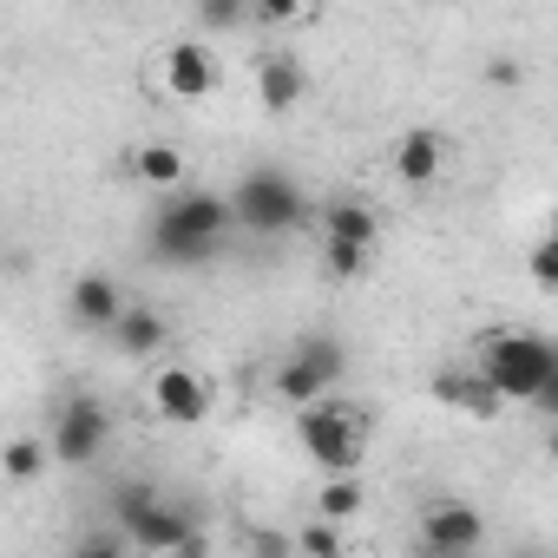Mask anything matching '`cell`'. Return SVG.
Segmentation results:
<instances>
[{"label": "cell", "instance_id": "cell-20", "mask_svg": "<svg viewBox=\"0 0 558 558\" xmlns=\"http://www.w3.org/2000/svg\"><path fill=\"white\" fill-rule=\"evenodd\" d=\"M47 460H53V447L34 440V434H21V440L8 447V480H14V486H34V480L47 473Z\"/></svg>", "mask_w": 558, "mask_h": 558}, {"label": "cell", "instance_id": "cell-12", "mask_svg": "<svg viewBox=\"0 0 558 558\" xmlns=\"http://www.w3.org/2000/svg\"><path fill=\"white\" fill-rule=\"evenodd\" d=\"M303 93H310V73H303L296 53H263L256 60V99H263V112H290V106H303Z\"/></svg>", "mask_w": 558, "mask_h": 558}, {"label": "cell", "instance_id": "cell-6", "mask_svg": "<svg viewBox=\"0 0 558 558\" xmlns=\"http://www.w3.org/2000/svg\"><path fill=\"white\" fill-rule=\"evenodd\" d=\"M106 440H112V414L93 401V395H73L60 414H53V460L60 466H93L99 453H106Z\"/></svg>", "mask_w": 558, "mask_h": 558}, {"label": "cell", "instance_id": "cell-9", "mask_svg": "<svg viewBox=\"0 0 558 558\" xmlns=\"http://www.w3.org/2000/svg\"><path fill=\"white\" fill-rule=\"evenodd\" d=\"M480 538H486V519L466 499H440L421 512V551H480Z\"/></svg>", "mask_w": 558, "mask_h": 558}, {"label": "cell", "instance_id": "cell-11", "mask_svg": "<svg viewBox=\"0 0 558 558\" xmlns=\"http://www.w3.org/2000/svg\"><path fill=\"white\" fill-rule=\"evenodd\" d=\"M197 538V519H191V506H178V499H158L145 519H138V532H132V545L145 551V558H165V551H178V545H191Z\"/></svg>", "mask_w": 558, "mask_h": 558}, {"label": "cell", "instance_id": "cell-27", "mask_svg": "<svg viewBox=\"0 0 558 558\" xmlns=\"http://www.w3.org/2000/svg\"><path fill=\"white\" fill-rule=\"evenodd\" d=\"M73 558H132V551H125V532H93Z\"/></svg>", "mask_w": 558, "mask_h": 558}, {"label": "cell", "instance_id": "cell-1", "mask_svg": "<svg viewBox=\"0 0 558 558\" xmlns=\"http://www.w3.org/2000/svg\"><path fill=\"white\" fill-rule=\"evenodd\" d=\"M230 223H236L230 191H171V197H158L151 250H158L165 263H204V256L223 243Z\"/></svg>", "mask_w": 558, "mask_h": 558}, {"label": "cell", "instance_id": "cell-18", "mask_svg": "<svg viewBox=\"0 0 558 558\" xmlns=\"http://www.w3.org/2000/svg\"><path fill=\"white\" fill-rule=\"evenodd\" d=\"M362 506H368V486H362V473H342V480L316 486V519H329V525H349Z\"/></svg>", "mask_w": 558, "mask_h": 558}, {"label": "cell", "instance_id": "cell-2", "mask_svg": "<svg viewBox=\"0 0 558 558\" xmlns=\"http://www.w3.org/2000/svg\"><path fill=\"white\" fill-rule=\"evenodd\" d=\"M473 368L493 381L499 401H525V408H532V401L545 395L551 368H558V342H545V336H532V329H499V336L480 342Z\"/></svg>", "mask_w": 558, "mask_h": 558}, {"label": "cell", "instance_id": "cell-31", "mask_svg": "<svg viewBox=\"0 0 558 558\" xmlns=\"http://www.w3.org/2000/svg\"><path fill=\"white\" fill-rule=\"evenodd\" d=\"M421 558H480V551H421Z\"/></svg>", "mask_w": 558, "mask_h": 558}, {"label": "cell", "instance_id": "cell-24", "mask_svg": "<svg viewBox=\"0 0 558 558\" xmlns=\"http://www.w3.org/2000/svg\"><path fill=\"white\" fill-rule=\"evenodd\" d=\"M368 256H375V250H362V243H329V236H323V263H329V276H342V283L368 269Z\"/></svg>", "mask_w": 558, "mask_h": 558}, {"label": "cell", "instance_id": "cell-17", "mask_svg": "<svg viewBox=\"0 0 558 558\" xmlns=\"http://www.w3.org/2000/svg\"><path fill=\"white\" fill-rule=\"evenodd\" d=\"M132 171H138L151 191H165V197L184 191V151H178V145H138V151H132Z\"/></svg>", "mask_w": 558, "mask_h": 558}, {"label": "cell", "instance_id": "cell-32", "mask_svg": "<svg viewBox=\"0 0 558 558\" xmlns=\"http://www.w3.org/2000/svg\"><path fill=\"white\" fill-rule=\"evenodd\" d=\"M545 453H551V460H558V427H551V440H545Z\"/></svg>", "mask_w": 558, "mask_h": 558}, {"label": "cell", "instance_id": "cell-29", "mask_svg": "<svg viewBox=\"0 0 558 558\" xmlns=\"http://www.w3.org/2000/svg\"><path fill=\"white\" fill-rule=\"evenodd\" d=\"M532 408H538V414H551V421H558V368H551V381H545V395H538V401H532Z\"/></svg>", "mask_w": 558, "mask_h": 558}, {"label": "cell", "instance_id": "cell-21", "mask_svg": "<svg viewBox=\"0 0 558 558\" xmlns=\"http://www.w3.org/2000/svg\"><path fill=\"white\" fill-rule=\"evenodd\" d=\"M296 551H303V558H342L349 545H342V525H329V519H310V525L296 532Z\"/></svg>", "mask_w": 558, "mask_h": 558}, {"label": "cell", "instance_id": "cell-28", "mask_svg": "<svg viewBox=\"0 0 558 558\" xmlns=\"http://www.w3.org/2000/svg\"><path fill=\"white\" fill-rule=\"evenodd\" d=\"M256 21H263V27H290V21H303V8H290V0H269V8H256Z\"/></svg>", "mask_w": 558, "mask_h": 558}, {"label": "cell", "instance_id": "cell-10", "mask_svg": "<svg viewBox=\"0 0 558 558\" xmlns=\"http://www.w3.org/2000/svg\"><path fill=\"white\" fill-rule=\"evenodd\" d=\"M125 310H132V303H125V290L112 283L106 269H86L80 283H73V296H66V316H73L80 329H106V336L119 329V316H125Z\"/></svg>", "mask_w": 558, "mask_h": 558}, {"label": "cell", "instance_id": "cell-22", "mask_svg": "<svg viewBox=\"0 0 558 558\" xmlns=\"http://www.w3.org/2000/svg\"><path fill=\"white\" fill-rule=\"evenodd\" d=\"M525 276H532L538 290H551V296H558V230H545V236L532 243V256H525Z\"/></svg>", "mask_w": 558, "mask_h": 558}, {"label": "cell", "instance_id": "cell-4", "mask_svg": "<svg viewBox=\"0 0 558 558\" xmlns=\"http://www.w3.org/2000/svg\"><path fill=\"white\" fill-rule=\"evenodd\" d=\"M230 210H236V223H243V230H256V236H283V230H296V223H303L310 197H303V184H296L290 171L256 165V171H243V178H236Z\"/></svg>", "mask_w": 558, "mask_h": 558}, {"label": "cell", "instance_id": "cell-5", "mask_svg": "<svg viewBox=\"0 0 558 558\" xmlns=\"http://www.w3.org/2000/svg\"><path fill=\"white\" fill-rule=\"evenodd\" d=\"M349 375V349L336 342V336H310V342H296V355L276 368V395H283L296 414L303 408H316V401H329V388Z\"/></svg>", "mask_w": 558, "mask_h": 558}, {"label": "cell", "instance_id": "cell-26", "mask_svg": "<svg viewBox=\"0 0 558 558\" xmlns=\"http://www.w3.org/2000/svg\"><path fill=\"white\" fill-rule=\"evenodd\" d=\"M519 80H525V66H519L512 53H493V60H486V86H493V93H512Z\"/></svg>", "mask_w": 558, "mask_h": 558}, {"label": "cell", "instance_id": "cell-13", "mask_svg": "<svg viewBox=\"0 0 558 558\" xmlns=\"http://www.w3.org/2000/svg\"><path fill=\"white\" fill-rule=\"evenodd\" d=\"M434 395H440L447 408H460L466 421H499V408H506L480 368H440V375H434Z\"/></svg>", "mask_w": 558, "mask_h": 558}, {"label": "cell", "instance_id": "cell-15", "mask_svg": "<svg viewBox=\"0 0 558 558\" xmlns=\"http://www.w3.org/2000/svg\"><path fill=\"white\" fill-rule=\"evenodd\" d=\"M323 236H329V243H362V250H375V243H381V217H375L362 197H329V204H323Z\"/></svg>", "mask_w": 558, "mask_h": 558}, {"label": "cell", "instance_id": "cell-14", "mask_svg": "<svg viewBox=\"0 0 558 558\" xmlns=\"http://www.w3.org/2000/svg\"><path fill=\"white\" fill-rule=\"evenodd\" d=\"M440 165H447V138H440L434 125L401 132V145H395V178H401V184H434Z\"/></svg>", "mask_w": 558, "mask_h": 558}, {"label": "cell", "instance_id": "cell-19", "mask_svg": "<svg viewBox=\"0 0 558 558\" xmlns=\"http://www.w3.org/2000/svg\"><path fill=\"white\" fill-rule=\"evenodd\" d=\"M158 499H165V493H158L151 480H125V486H112V525L132 538V532H138V519H145Z\"/></svg>", "mask_w": 558, "mask_h": 558}, {"label": "cell", "instance_id": "cell-30", "mask_svg": "<svg viewBox=\"0 0 558 558\" xmlns=\"http://www.w3.org/2000/svg\"><path fill=\"white\" fill-rule=\"evenodd\" d=\"M165 558H204V538H191V545H178V551H165Z\"/></svg>", "mask_w": 558, "mask_h": 558}, {"label": "cell", "instance_id": "cell-16", "mask_svg": "<svg viewBox=\"0 0 558 558\" xmlns=\"http://www.w3.org/2000/svg\"><path fill=\"white\" fill-rule=\"evenodd\" d=\"M112 349H119V355H132V362H151V355L165 349V316L132 303V310L119 316V329H112Z\"/></svg>", "mask_w": 558, "mask_h": 558}, {"label": "cell", "instance_id": "cell-8", "mask_svg": "<svg viewBox=\"0 0 558 558\" xmlns=\"http://www.w3.org/2000/svg\"><path fill=\"white\" fill-rule=\"evenodd\" d=\"M151 408H158V421H171V427H197V421L210 414V388L197 381V368L165 362V368L151 375Z\"/></svg>", "mask_w": 558, "mask_h": 558}, {"label": "cell", "instance_id": "cell-23", "mask_svg": "<svg viewBox=\"0 0 558 558\" xmlns=\"http://www.w3.org/2000/svg\"><path fill=\"white\" fill-rule=\"evenodd\" d=\"M256 14L250 8H236V0H204V8H197V27L204 34H236V27H250Z\"/></svg>", "mask_w": 558, "mask_h": 558}, {"label": "cell", "instance_id": "cell-25", "mask_svg": "<svg viewBox=\"0 0 558 558\" xmlns=\"http://www.w3.org/2000/svg\"><path fill=\"white\" fill-rule=\"evenodd\" d=\"M250 558H303V551H296V538L283 525H256L250 532Z\"/></svg>", "mask_w": 558, "mask_h": 558}, {"label": "cell", "instance_id": "cell-3", "mask_svg": "<svg viewBox=\"0 0 558 558\" xmlns=\"http://www.w3.org/2000/svg\"><path fill=\"white\" fill-rule=\"evenodd\" d=\"M296 440H303V453H310L329 480H342V473H355L362 453H368V421H362V408H349V401H316V408L296 414Z\"/></svg>", "mask_w": 558, "mask_h": 558}, {"label": "cell", "instance_id": "cell-7", "mask_svg": "<svg viewBox=\"0 0 558 558\" xmlns=\"http://www.w3.org/2000/svg\"><path fill=\"white\" fill-rule=\"evenodd\" d=\"M158 80H165V93H171V99H184V106H191V99H210L223 73H217V53H210L204 40H171V47H165Z\"/></svg>", "mask_w": 558, "mask_h": 558}]
</instances>
